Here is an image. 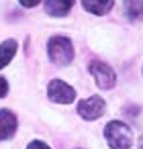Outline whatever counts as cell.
<instances>
[{
    "instance_id": "obj_1",
    "label": "cell",
    "mask_w": 143,
    "mask_h": 149,
    "mask_svg": "<svg viewBox=\"0 0 143 149\" xmlns=\"http://www.w3.org/2000/svg\"><path fill=\"white\" fill-rule=\"evenodd\" d=\"M104 137L110 145V149H129L133 145V133L129 125L121 120H110L104 127Z\"/></svg>"
},
{
    "instance_id": "obj_2",
    "label": "cell",
    "mask_w": 143,
    "mask_h": 149,
    "mask_svg": "<svg viewBox=\"0 0 143 149\" xmlns=\"http://www.w3.org/2000/svg\"><path fill=\"white\" fill-rule=\"evenodd\" d=\"M47 55L57 65H68L74 59V45L68 37H51L47 43Z\"/></svg>"
},
{
    "instance_id": "obj_3",
    "label": "cell",
    "mask_w": 143,
    "mask_h": 149,
    "mask_svg": "<svg viewBox=\"0 0 143 149\" xmlns=\"http://www.w3.org/2000/svg\"><path fill=\"white\" fill-rule=\"evenodd\" d=\"M90 74L94 78V82L98 84V88L108 90L116 84V74L110 65H106L104 61H92L90 63Z\"/></svg>"
},
{
    "instance_id": "obj_4",
    "label": "cell",
    "mask_w": 143,
    "mask_h": 149,
    "mask_svg": "<svg viewBox=\"0 0 143 149\" xmlns=\"http://www.w3.org/2000/svg\"><path fill=\"white\" fill-rule=\"evenodd\" d=\"M47 96L57 104H70L76 98V90L61 80H51L47 86Z\"/></svg>"
},
{
    "instance_id": "obj_5",
    "label": "cell",
    "mask_w": 143,
    "mask_h": 149,
    "mask_svg": "<svg viewBox=\"0 0 143 149\" xmlns=\"http://www.w3.org/2000/svg\"><path fill=\"white\" fill-rule=\"evenodd\" d=\"M104 106L106 104H104V100L100 96H90V98H86V100H82L78 104V112H80L82 118L94 120V118H98V116L104 114Z\"/></svg>"
},
{
    "instance_id": "obj_6",
    "label": "cell",
    "mask_w": 143,
    "mask_h": 149,
    "mask_svg": "<svg viewBox=\"0 0 143 149\" xmlns=\"http://www.w3.org/2000/svg\"><path fill=\"white\" fill-rule=\"evenodd\" d=\"M17 131V116L13 110H0V141L10 139Z\"/></svg>"
},
{
    "instance_id": "obj_7",
    "label": "cell",
    "mask_w": 143,
    "mask_h": 149,
    "mask_svg": "<svg viewBox=\"0 0 143 149\" xmlns=\"http://www.w3.org/2000/svg\"><path fill=\"white\" fill-rule=\"evenodd\" d=\"M74 0H47L45 2V10L51 17H63L72 10Z\"/></svg>"
},
{
    "instance_id": "obj_8",
    "label": "cell",
    "mask_w": 143,
    "mask_h": 149,
    "mask_svg": "<svg viewBox=\"0 0 143 149\" xmlns=\"http://www.w3.org/2000/svg\"><path fill=\"white\" fill-rule=\"evenodd\" d=\"M114 4V0H82V6L92 15H106Z\"/></svg>"
},
{
    "instance_id": "obj_9",
    "label": "cell",
    "mask_w": 143,
    "mask_h": 149,
    "mask_svg": "<svg viewBox=\"0 0 143 149\" xmlns=\"http://www.w3.org/2000/svg\"><path fill=\"white\" fill-rule=\"evenodd\" d=\"M15 53H17V41L15 39H8L0 45V70L4 65H8V61L15 57Z\"/></svg>"
},
{
    "instance_id": "obj_10",
    "label": "cell",
    "mask_w": 143,
    "mask_h": 149,
    "mask_svg": "<svg viewBox=\"0 0 143 149\" xmlns=\"http://www.w3.org/2000/svg\"><path fill=\"white\" fill-rule=\"evenodd\" d=\"M125 13L131 21L143 19V0H125Z\"/></svg>"
},
{
    "instance_id": "obj_11",
    "label": "cell",
    "mask_w": 143,
    "mask_h": 149,
    "mask_svg": "<svg viewBox=\"0 0 143 149\" xmlns=\"http://www.w3.org/2000/svg\"><path fill=\"white\" fill-rule=\"evenodd\" d=\"M6 94H8V82L0 76V98H4Z\"/></svg>"
},
{
    "instance_id": "obj_12",
    "label": "cell",
    "mask_w": 143,
    "mask_h": 149,
    "mask_svg": "<svg viewBox=\"0 0 143 149\" xmlns=\"http://www.w3.org/2000/svg\"><path fill=\"white\" fill-rule=\"evenodd\" d=\"M27 149H49L43 141H33V143H29V147Z\"/></svg>"
},
{
    "instance_id": "obj_13",
    "label": "cell",
    "mask_w": 143,
    "mask_h": 149,
    "mask_svg": "<svg viewBox=\"0 0 143 149\" xmlns=\"http://www.w3.org/2000/svg\"><path fill=\"white\" fill-rule=\"evenodd\" d=\"M19 2L23 4V6H27V8H31V6H37L41 0H19Z\"/></svg>"
},
{
    "instance_id": "obj_14",
    "label": "cell",
    "mask_w": 143,
    "mask_h": 149,
    "mask_svg": "<svg viewBox=\"0 0 143 149\" xmlns=\"http://www.w3.org/2000/svg\"><path fill=\"white\" fill-rule=\"evenodd\" d=\"M139 149H143V135H141V139H139Z\"/></svg>"
}]
</instances>
